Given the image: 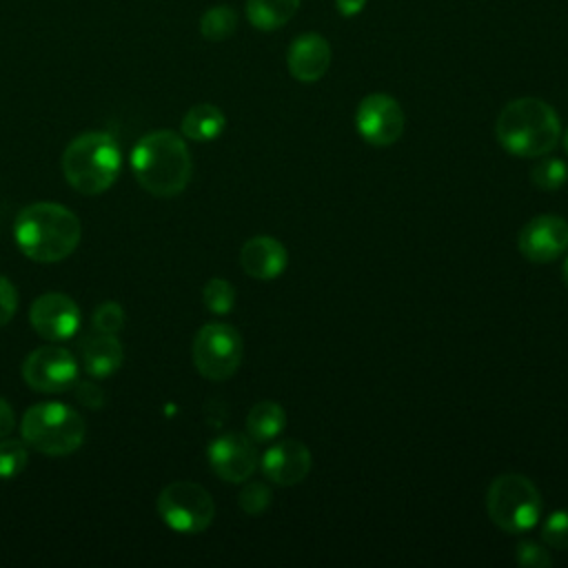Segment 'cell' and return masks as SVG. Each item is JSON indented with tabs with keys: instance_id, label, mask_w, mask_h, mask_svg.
Segmentation results:
<instances>
[{
	"instance_id": "cell-15",
	"label": "cell",
	"mask_w": 568,
	"mask_h": 568,
	"mask_svg": "<svg viewBox=\"0 0 568 568\" xmlns=\"http://www.w3.org/2000/svg\"><path fill=\"white\" fill-rule=\"evenodd\" d=\"M288 73L300 82H317L331 67V44L320 33L297 36L286 51Z\"/></svg>"
},
{
	"instance_id": "cell-20",
	"label": "cell",
	"mask_w": 568,
	"mask_h": 568,
	"mask_svg": "<svg viewBox=\"0 0 568 568\" xmlns=\"http://www.w3.org/2000/svg\"><path fill=\"white\" fill-rule=\"evenodd\" d=\"M286 426V413L277 402H257L246 415V433L253 442H271Z\"/></svg>"
},
{
	"instance_id": "cell-26",
	"label": "cell",
	"mask_w": 568,
	"mask_h": 568,
	"mask_svg": "<svg viewBox=\"0 0 568 568\" xmlns=\"http://www.w3.org/2000/svg\"><path fill=\"white\" fill-rule=\"evenodd\" d=\"M541 539L550 548L568 550V510H555L544 519Z\"/></svg>"
},
{
	"instance_id": "cell-13",
	"label": "cell",
	"mask_w": 568,
	"mask_h": 568,
	"mask_svg": "<svg viewBox=\"0 0 568 568\" xmlns=\"http://www.w3.org/2000/svg\"><path fill=\"white\" fill-rule=\"evenodd\" d=\"M31 328L49 342H67L80 328V308L64 293H44L29 308Z\"/></svg>"
},
{
	"instance_id": "cell-24",
	"label": "cell",
	"mask_w": 568,
	"mask_h": 568,
	"mask_svg": "<svg viewBox=\"0 0 568 568\" xmlns=\"http://www.w3.org/2000/svg\"><path fill=\"white\" fill-rule=\"evenodd\" d=\"M29 462V450L24 442L4 439L0 442V479L18 477Z\"/></svg>"
},
{
	"instance_id": "cell-33",
	"label": "cell",
	"mask_w": 568,
	"mask_h": 568,
	"mask_svg": "<svg viewBox=\"0 0 568 568\" xmlns=\"http://www.w3.org/2000/svg\"><path fill=\"white\" fill-rule=\"evenodd\" d=\"M561 277H564V284L568 286V257H566V262H564V268H561Z\"/></svg>"
},
{
	"instance_id": "cell-4",
	"label": "cell",
	"mask_w": 568,
	"mask_h": 568,
	"mask_svg": "<svg viewBox=\"0 0 568 568\" xmlns=\"http://www.w3.org/2000/svg\"><path fill=\"white\" fill-rule=\"evenodd\" d=\"M120 166V146L104 131H87L73 138L62 153V173L80 195H100L111 189Z\"/></svg>"
},
{
	"instance_id": "cell-31",
	"label": "cell",
	"mask_w": 568,
	"mask_h": 568,
	"mask_svg": "<svg viewBox=\"0 0 568 568\" xmlns=\"http://www.w3.org/2000/svg\"><path fill=\"white\" fill-rule=\"evenodd\" d=\"M16 428V415L7 399L0 397V437H7Z\"/></svg>"
},
{
	"instance_id": "cell-27",
	"label": "cell",
	"mask_w": 568,
	"mask_h": 568,
	"mask_svg": "<svg viewBox=\"0 0 568 568\" xmlns=\"http://www.w3.org/2000/svg\"><path fill=\"white\" fill-rule=\"evenodd\" d=\"M124 326V308L109 300V302H102L95 306L93 311V328L95 333H111L115 335L120 328Z\"/></svg>"
},
{
	"instance_id": "cell-17",
	"label": "cell",
	"mask_w": 568,
	"mask_h": 568,
	"mask_svg": "<svg viewBox=\"0 0 568 568\" xmlns=\"http://www.w3.org/2000/svg\"><path fill=\"white\" fill-rule=\"evenodd\" d=\"M124 362V348L111 333H95L82 346V364L91 377H111Z\"/></svg>"
},
{
	"instance_id": "cell-7",
	"label": "cell",
	"mask_w": 568,
	"mask_h": 568,
	"mask_svg": "<svg viewBox=\"0 0 568 568\" xmlns=\"http://www.w3.org/2000/svg\"><path fill=\"white\" fill-rule=\"evenodd\" d=\"M158 515L175 532L197 535L204 532L213 517L215 504L209 490L195 481H171L158 495Z\"/></svg>"
},
{
	"instance_id": "cell-23",
	"label": "cell",
	"mask_w": 568,
	"mask_h": 568,
	"mask_svg": "<svg viewBox=\"0 0 568 568\" xmlns=\"http://www.w3.org/2000/svg\"><path fill=\"white\" fill-rule=\"evenodd\" d=\"M204 306L215 315H226L235 304V288L229 280L211 277L202 288Z\"/></svg>"
},
{
	"instance_id": "cell-18",
	"label": "cell",
	"mask_w": 568,
	"mask_h": 568,
	"mask_svg": "<svg viewBox=\"0 0 568 568\" xmlns=\"http://www.w3.org/2000/svg\"><path fill=\"white\" fill-rule=\"evenodd\" d=\"M226 126V118L222 113V109H217L215 104L209 102H200L193 104L184 118H182V135L191 142H211L215 140Z\"/></svg>"
},
{
	"instance_id": "cell-34",
	"label": "cell",
	"mask_w": 568,
	"mask_h": 568,
	"mask_svg": "<svg viewBox=\"0 0 568 568\" xmlns=\"http://www.w3.org/2000/svg\"><path fill=\"white\" fill-rule=\"evenodd\" d=\"M564 149H566V153H568V131H566V135H564Z\"/></svg>"
},
{
	"instance_id": "cell-32",
	"label": "cell",
	"mask_w": 568,
	"mask_h": 568,
	"mask_svg": "<svg viewBox=\"0 0 568 568\" xmlns=\"http://www.w3.org/2000/svg\"><path fill=\"white\" fill-rule=\"evenodd\" d=\"M364 4H366V0H335V7L339 11V16H344V18L357 16L364 9Z\"/></svg>"
},
{
	"instance_id": "cell-22",
	"label": "cell",
	"mask_w": 568,
	"mask_h": 568,
	"mask_svg": "<svg viewBox=\"0 0 568 568\" xmlns=\"http://www.w3.org/2000/svg\"><path fill=\"white\" fill-rule=\"evenodd\" d=\"M530 180L541 191H557L568 182V166L559 158H541L530 169Z\"/></svg>"
},
{
	"instance_id": "cell-19",
	"label": "cell",
	"mask_w": 568,
	"mask_h": 568,
	"mask_svg": "<svg viewBox=\"0 0 568 568\" xmlns=\"http://www.w3.org/2000/svg\"><path fill=\"white\" fill-rule=\"evenodd\" d=\"M302 0H246V18L260 31L284 27L300 9Z\"/></svg>"
},
{
	"instance_id": "cell-30",
	"label": "cell",
	"mask_w": 568,
	"mask_h": 568,
	"mask_svg": "<svg viewBox=\"0 0 568 568\" xmlns=\"http://www.w3.org/2000/svg\"><path fill=\"white\" fill-rule=\"evenodd\" d=\"M73 395H75V399H78L82 406L93 408V410L102 408V404H104V393H102V388H98V386L91 384V382H75V384H73Z\"/></svg>"
},
{
	"instance_id": "cell-11",
	"label": "cell",
	"mask_w": 568,
	"mask_h": 568,
	"mask_svg": "<svg viewBox=\"0 0 568 568\" xmlns=\"http://www.w3.org/2000/svg\"><path fill=\"white\" fill-rule=\"evenodd\" d=\"M206 459L220 479L229 484H242L257 468L255 442L242 433H224L209 444Z\"/></svg>"
},
{
	"instance_id": "cell-28",
	"label": "cell",
	"mask_w": 568,
	"mask_h": 568,
	"mask_svg": "<svg viewBox=\"0 0 568 568\" xmlns=\"http://www.w3.org/2000/svg\"><path fill=\"white\" fill-rule=\"evenodd\" d=\"M515 559L521 568H550L552 566V557L550 552L537 544V541H519L517 550H515Z\"/></svg>"
},
{
	"instance_id": "cell-21",
	"label": "cell",
	"mask_w": 568,
	"mask_h": 568,
	"mask_svg": "<svg viewBox=\"0 0 568 568\" xmlns=\"http://www.w3.org/2000/svg\"><path fill=\"white\" fill-rule=\"evenodd\" d=\"M237 27V13L229 4H215L209 7L202 18H200V33L209 42H220L226 40Z\"/></svg>"
},
{
	"instance_id": "cell-16",
	"label": "cell",
	"mask_w": 568,
	"mask_h": 568,
	"mask_svg": "<svg viewBox=\"0 0 568 568\" xmlns=\"http://www.w3.org/2000/svg\"><path fill=\"white\" fill-rule=\"evenodd\" d=\"M240 264L248 277L275 280L288 264L284 244L271 235H255L244 242L240 251Z\"/></svg>"
},
{
	"instance_id": "cell-5",
	"label": "cell",
	"mask_w": 568,
	"mask_h": 568,
	"mask_svg": "<svg viewBox=\"0 0 568 568\" xmlns=\"http://www.w3.org/2000/svg\"><path fill=\"white\" fill-rule=\"evenodd\" d=\"M22 442L38 453L62 457L75 453L87 435L80 413L60 402H40L29 406L20 422Z\"/></svg>"
},
{
	"instance_id": "cell-29",
	"label": "cell",
	"mask_w": 568,
	"mask_h": 568,
	"mask_svg": "<svg viewBox=\"0 0 568 568\" xmlns=\"http://www.w3.org/2000/svg\"><path fill=\"white\" fill-rule=\"evenodd\" d=\"M16 308H18V291L11 284V280L0 275V326L11 322V317L16 315Z\"/></svg>"
},
{
	"instance_id": "cell-8",
	"label": "cell",
	"mask_w": 568,
	"mask_h": 568,
	"mask_svg": "<svg viewBox=\"0 0 568 568\" xmlns=\"http://www.w3.org/2000/svg\"><path fill=\"white\" fill-rule=\"evenodd\" d=\"M193 364L206 379L222 382L235 375L242 364V335L224 322L204 324L193 337Z\"/></svg>"
},
{
	"instance_id": "cell-9",
	"label": "cell",
	"mask_w": 568,
	"mask_h": 568,
	"mask_svg": "<svg viewBox=\"0 0 568 568\" xmlns=\"http://www.w3.org/2000/svg\"><path fill=\"white\" fill-rule=\"evenodd\" d=\"M24 382L40 393H64L78 382V362L62 346H40L22 362Z\"/></svg>"
},
{
	"instance_id": "cell-12",
	"label": "cell",
	"mask_w": 568,
	"mask_h": 568,
	"mask_svg": "<svg viewBox=\"0 0 568 568\" xmlns=\"http://www.w3.org/2000/svg\"><path fill=\"white\" fill-rule=\"evenodd\" d=\"M519 253L532 264L557 260L568 248V222L559 215H535L517 235Z\"/></svg>"
},
{
	"instance_id": "cell-1",
	"label": "cell",
	"mask_w": 568,
	"mask_h": 568,
	"mask_svg": "<svg viewBox=\"0 0 568 568\" xmlns=\"http://www.w3.org/2000/svg\"><path fill=\"white\" fill-rule=\"evenodd\" d=\"M80 235L78 215L55 202L29 204L13 222V240L20 253L40 264L69 257L78 248Z\"/></svg>"
},
{
	"instance_id": "cell-10",
	"label": "cell",
	"mask_w": 568,
	"mask_h": 568,
	"mask_svg": "<svg viewBox=\"0 0 568 568\" xmlns=\"http://www.w3.org/2000/svg\"><path fill=\"white\" fill-rule=\"evenodd\" d=\"M357 133L373 146H390L404 133V111L388 93L366 95L355 113Z\"/></svg>"
},
{
	"instance_id": "cell-3",
	"label": "cell",
	"mask_w": 568,
	"mask_h": 568,
	"mask_svg": "<svg viewBox=\"0 0 568 568\" xmlns=\"http://www.w3.org/2000/svg\"><path fill=\"white\" fill-rule=\"evenodd\" d=\"M495 135L501 149L513 155L541 158L559 144L561 122L548 102L539 98H517L499 111Z\"/></svg>"
},
{
	"instance_id": "cell-2",
	"label": "cell",
	"mask_w": 568,
	"mask_h": 568,
	"mask_svg": "<svg viewBox=\"0 0 568 568\" xmlns=\"http://www.w3.org/2000/svg\"><path fill=\"white\" fill-rule=\"evenodd\" d=\"M131 171L138 184L153 197L180 195L193 173L186 142L169 129L151 131L131 151Z\"/></svg>"
},
{
	"instance_id": "cell-14",
	"label": "cell",
	"mask_w": 568,
	"mask_h": 568,
	"mask_svg": "<svg viewBox=\"0 0 568 568\" xmlns=\"http://www.w3.org/2000/svg\"><path fill=\"white\" fill-rule=\"evenodd\" d=\"M262 473L277 486H295L306 479L313 466L311 450L297 439H284L273 444L262 455Z\"/></svg>"
},
{
	"instance_id": "cell-6",
	"label": "cell",
	"mask_w": 568,
	"mask_h": 568,
	"mask_svg": "<svg viewBox=\"0 0 568 568\" xmlns=\"http://www.w3.org/2000/svg\"><path fill=\"white\" fill-rule=\"evenodd\" d=\"M541 508L537 486L517 473L495 477L486 490L488 517L504 532L530 530L539 521Z\"/></svg>"
},
{
	"instance_id": "cell-25",
	"label": "cell",
	"mask_w": 568,
	"mask_h": 568,
	"mask_svg": "<svg viewBox=\"0 0 568 568\" xmlns=\"http://www.w3.org/2000/svg\"><path fill=\"white\" fill-rule=\"evenodd\" d=\"M271 488L264 484V481H248L242 490H240V497H237V504L240 508L251 515V517H257L262 515L268 506H271Z\"/></svg>"
}]
</instances>
